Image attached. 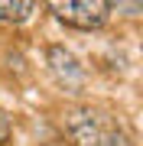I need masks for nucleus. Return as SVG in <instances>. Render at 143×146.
I'll list each match as a JSON object with an SVG mask.
<instances>
[{"label":"nucleus","mask_w":143,"mask_h":146,"mask_svg":"<svg viewBox=\"0 0 143 146\" xmlns=\"http://www.w3.org/2000/svg\"><path fill=\"white\" fill-rule=\"evenodd\" d=\"M49 10L55 13V20H62L65 26L75 29H101L107 20V10L111 3H101V0H55L49 3Z\"/></svg>","instance_id":"1"},{"label":"nucleus","mask_w":143,"mask_h":146,"mask_svg":"<svg viewBox=\"0 0 143 146\" xmlns=\"http://www.w3.org/2000/svg\"><path fill=\"white\" fill-rule=\"evenodd\" d=\"M36 10V3H29V0H13V3H0V20L7 23H23L26 16Z\"/></svg>","instance_id":"3"},{"label":"nucleus","mask_w":143,"mask_h":146,"mask_svg":"<svg viewBox=\"0 0 143 146\" xmlns=\"http://www.w3.org/2000/svg\"><path fill=\"white\" fill-rule=\"evenodd\" d=\"M10 143V117H7V110H0V146Z\"/></svg>","instance_id":"4"},{"label":"nucleus","mask_w":143,"mask_h":146,"mask_svg":"<svg viewBox=\"0 0 143 146\" xmlns=\"http://www.w3.org/2000/svg\"><path fill=\"white\" fill-rule=\"evenodd\" d=\"M49 62H52V72L62 81H81V68H78V62H75V55L65 52L62 46H52V49H49Z\"/></svg>","instance_id":"2"}]
</instances>
